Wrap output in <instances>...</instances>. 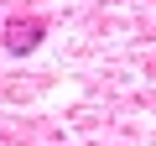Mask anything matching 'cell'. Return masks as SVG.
I'll return each instance as SVG.
<instances>
[{
  "label": "cell",
  "instance_id": "obj_1",
  "mask_svg": "<svg viewBox=\"0 0 156 146\" xmlns=\"http://www.w3.org/2000/svg\"><path fill=\"white\" fill-rule=\"evenodd\" d=\"M42 31H47V21H37V16L11 21V26H5V47H11V52H31V47L42 42Z\"/></svg>",
  "mask_w": 156,
  "mask_h": 146
}]
</instances>
